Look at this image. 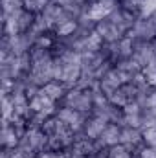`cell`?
Here are the masks:
<instances>
[{
	"label": "cell",
	"instance_id": "6da1fadb",
	"mask_svg": "<svg viewBox=\"0 0 156 158\" xmlns=\"http://www.w3.org/2000/svg\"><path fill=\"white\" fill-rule=\"evenodd\" d=\"M42 92H44L51 101H55V99L63 98V85H61L59 81H50V83H46V85L42 86Z\"/></svg>",
	"mask_w": 156,
	"mask_h": 158
},
{
	"label": "cell",
	"instance_id": "7a4b0ae2",
	"mask_svg": "<svg viewBox=\"0 0 156 158\" xmlns=\"http://www.w3.org/2000/svg\"><path fill=\"white\" fill-rule=\"evenodd\" d=\"M76 30H77L76 20H63V22H59V26L55 30V35L57 37H70V35L76 33Z\"/></svg>",
	"mask_w": 156,
	"mask_h": 158
},
{
	"label": "cell",
	"instance_id": "3957f363",
	"mask_svg": "<svg viewBox=\"0 0 156 158\" xmlns=\"http://www.w3.org/2000/svg\"><path fill=\"white\" fill-rule=\"evenodd\" d=\"M143 138H145V142H147L149 147H154L156 145V127H151L149 131H145L143 132Z\"/></svg>",
	"mask_w": 156,
	"mask_h": 158
},
{
	"label": "cell",
	"instance_id": "277c9868",
	"mask_svg": "<svg viewBox=\"0 0 156 158\" xmlns=\"http://www.w3.org/2000/svg\"><path fill=\"white\" fill-rule=\"evenodd\" d=\"M53 42L55 40L51 39V37H48V35H40L39 39H37V44H39L40 48H44V50H50L53 46Z\"/></svg>",
	"mask_w": 156,
	"mask_h": 158
}]
</instances>
